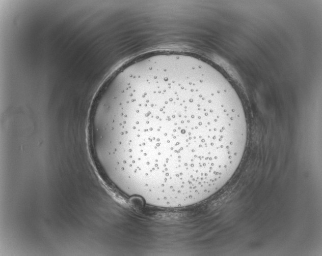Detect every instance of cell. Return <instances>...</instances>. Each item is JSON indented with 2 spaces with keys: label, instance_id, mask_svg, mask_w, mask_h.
<instances>
[{
  "label": "cell",
  "instance_id": "6da1fadb",
  "mask_svg": "<svg viewBox=\"0 0 322 256\" xmlns=\"http://www.w3.org/2000/svg\"><path fill=\"white\" fill-rule=\"evenodd\" d=\"M98 132L110 144L127 142L140 186L197 203L233 176L248 128L239 97L221 74L172 62L142 69L111 92Z\"/></svg>",
  "mask_w": 322,
  "mask_h": 256
}]
</instances>
